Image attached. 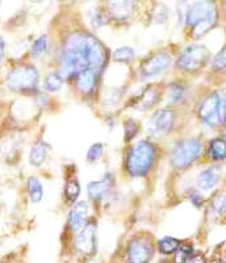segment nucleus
Segmentation results:
<instances>
[{"label": "nucleus", "instance_id": "obj_19", "mask_svg": "<svg viewBox=\"0 0 226 263\" xmlns=\"http://www.w3.org/2000/svg\"><path fill=\"white\" fill-rule=\"evenodd\" d=\"M27 192L28 197L32 203H41L44 199V185L41 180L36 177H30L27 180Z\"/></svg>", "mask_w": 226, "mask_h": 263}, {"label": "nucleus", "instance_id": "obj_9", "mask_svg": "<svg viewBox=\"0 0 226 263\" xmlns=\"http://www.w3.org/2000/svg\"><path fill=\"white\" fill-rule=\"evenodd\" d=\"M153 255H154V246L149 238L136 237V238H131L126 245V263H150Z\"/></svg>", "mask_w": 226, "mask_h": 263}, {"label": "nucleus", "instance_id": "obj_35", "mask_svg": "<svg viewBox=\"0 0 226 263\" xmlns=\"http://www.w3.org/2000/svg\"><path fill=\"white\" fill-rule=\"evenodd\" d=\"M212 263H226V260L222 259V258H217V259H214Z\"/></svg>", "mask_w": 226, "mask_h": 263}, {"label": "nucleus", "instance_id": "obj_23", "mask_svg": "<svg viewBox=\"0 0 226 263\" xmlns=\"http://www.w3.org/2000/svg\"><path fill=\"white\" fill-rule=\"evenodd\" d=\"M63 79L62 75L60 74V71H51L46 75V78L44 81V90L46 92H58V91L62 88L63 86Z\"/></svg>", "mask_w": 226, "mask_h": 263}, {"label": "nucleus", "instance_id": "obj_30", "mask_svg": "<svg viewBox=\"0 0 226 263\" xmlns=\"http://www.w3.org/2000/svg\"><path fill=\"white\" fill-rule=\"evenodd\" d=\"M107 23V16L104 15V12H101L100 9H95L91 15V24L93 27L99 28L101 25H104Z\"/></svg>", "mask_w": 226, "mask_h": 263}, {"label": "nucleus", "instance_id": "obj_34", "mask_svg": "<svg viewBox=\"0 0 226 263\" xmlns=\"http://www.w3.org/2000/svg\"><path fill=\"white\" fill-rule=\"evenodd\" d=\"M221 211H222V213H223V215L226 216V196L223 197L222 204H221Z\"/></svg>", "mask_w": 226, "mask_h": 263}, {"label": "nucleus", "instance_id": "obj_18", "mask_svg": "<svg viewBox=\"0 0 226 263\" xmlns=\"http://www.w3.org/2000/svg\"><path fill=\"white\" fill-rule=\"evenodd\" d=\"M159 90L155 87H149L147 90L143 91L140 96L137 98V102L134 103V107L141 109V111H146L150 108L154 107L159 100Z\"/></svg>", "mask_w": 226, "mask_h": 263}, {"label": "nucleus", "instance_id": "obj_16", "mask_svg": "<svg viewBox=\"0 0 226 263\" xmlns=\"http://www.w3.org/2000/svg\"><path fill=\"white\" fill-rule=\"evenodd\" d=\"M221 180V168L217 166H211L202 170L199 174L196 179V184L200 191L202 192H211L217 187V184Z\"/></svg>", "mask_w": 226, "mask_h": 263}, {"label": "nucleus", "instance_id": "obj_37", "mask_svg": "<svg viewBox=\"0 0 226 263\" xmlns=\"http://www.w3.org/2000/svg\"><path fill=\"white\" fill-rule=\"evenodd\" d=\"M161 263H173V262H170V260H163V262H161Z\"/></svg>", "mask_w": 226, "mask_h": 263}, {"label": "nucleus", "instance_id": "obj_36", "mask_svg": "<svg viewBox=\"0 0 226 263\" xmlns=\"http://www.w3.org/2000/svg\"><path fill=\"white\" fill-rule=\"evenodd\" d=\"M223 112H225V119H226V96L223 99Z\"/></svg>", "mask_w": 226, "mask_h": 263}, {"label": "nucleus", "instance_id": "obj_10", "mask_svg": "<svg viewBox=\"0 0 226 263\" xmlns=\"http://www.w3.org/2000/svg\"><path fill=\"white\" fill-rule=\"evenodd\" d=\"M175 125V114L170 108H163L154 112L149 121V133L155 137H163L171 133Z\"/></svg>", "mask_w": 226, "mask_h": 263}, {"label": "nucleus", "instance_id": "obj_31", "mask_svg": "<svg viewBox=\"0 0 226 263\" xmlns=\"http://www.w3.org/2000/svg\"><path fill=\"white\" fill-rule=\"evenodd\" d=\"M190 200L191 203L194 204V206H196V208H200V206L202 205V203H204L201 195H200L199 192H192V194L190 195Z\"/></svg>", "mask_w": 226, "mask_h": 263}, {"label": "nucleus", "instance_id": "obj_27", "mask_svg": "<svg viewBox=\"0 0 226 263\" xmlns=\"http://www.w3.org/2000/svg\"><path fill=\"white\" fill-rule=\"evenodd\" d=\"M103 154H104V145L101 142H95L89 146L88 152H87V161L91 163L98 162L103 157Z\"/></svg>", "mask_w": 226, "mask_h": 263}, {"label": "nucleus", "instance_id": "obj_38", "mask_svg": "<svg viewBox=\"0 0 226 263\" xmlns=\"http://www.w3.org/2000/svg\"><path fill=\"white\" fill-rule=\"evenodd\" d=\"M223 132H225V137H226V124H225V126H223Z\"/></svg>", "mask_w": 226, "mask_h": 263}, {"label": "nucleus", "instance_id": "obj_22", "mask_svg": "<svg viewBox=\"0 0 226 263\" xmlns=\"http://www.w3.org/2000/svg\"><path fill=\"white\" fill-rule=\"evenodd\" d=\"M182 243H183L182 241L178 238H175V237L166 236L158 241L157 248H158V251H159L161 254L171 255V254H175Z\"/></svg>", "mask_w": 226, "mask_h": 263}, {"label": "nucleus", "instance_id": "obj_13", "mask_svg": "<svg viewBox=\"0 0 226 263\" xmlns=\"http://www.w3.org/2000/svg\"><path fill=\"white\" fill-rule=\"evenodd\" d=\"M113 185H115V177L110 173H107L100 179L88 183V185H87V194H88V197L91 200L99 203V201L104 200L105 197L109 195Z\"/></svg>", "mask_w": 226, "mask_h": 263}, {"label": "nucleus", "instance_id": "obj_14", "mask_svg": "<svg viewBox=\"0 0 226 263\" xmlns=\"http://www.w3.org/2000/svg\"><path fill=\"white\" fill-rule=\"evenodd\" d=\"M137 9V0H108V15L117 21H126L133 17Z\"/></svg>", "mask_w": 226, "mask_h": 263}, {"label": "nucleus", "instance_id": "obj_8", "mask_svg": "<svg viewBox=\"0 0 226 263\" xmlns=\"http://www.w3.org/2000/svg\"><path fill=\"white\" fill-rule=\"evenodd\" d=\"M96 248H98L96 224L92 221H87L81 229L75 232L74 249L82 257L91 258L95 255Z\"/></svg>", "mask_w": 226, "mask_h": 263}, {"label": "nucleus", "instance_id": "obj_25", "mask_svg": "<svg viewBox=\"0 0 226 263\" xmlns=\"http://www.w3.org/2000/svg\"><path fill=\"white\" fill-rule=\"evenodd\" d=\"M81 195V185L75 178L67 180L65 185V197L69 203L74 204L78 200V197Z\"/></svg>", "mask_w": 226, "mask_h": 263}, {"label": "nucleus", "instance_id": "obj_20", "mask_svg": "<svg viewBox=\"0 0 226 263\" xmlns=\"http://www.w3.org/2000/svg\"><path fill=\"white\" fill-rule=\"evenodd\" d=\"M49 48V39L46 34H41L37 37L34 41L32 42V45L29 48V57L30 60L37 61L42 58L45 54L48 53Z\"/></svg>", "mask_w": 226, "mask_h": 263}, {"label": "nucleus", "instance_id": "obj_40", "mask_svg": "<svg viewBox=\"0 0 226 263\" xmlns=\"http://www.w3.org/2000/svg\"><path fill=\"white\" fill-rule=\"evenodd\" d=\"M88 263H99V262H96V260H91V262H88Z\"/></svg>", "mask_w": 226, "mask_h": 263}, {"label": "nucleus", "instance_id": "obj_24", "mask_svg": "<svg viewBox=\"0 0 226 263\" xmlns=\"http://www.w3.org/2000/svg\"><path fill=\"white\" fill-rule=\"evenodd\" d=\"M185 88L180 83H173L167 90V105H176L184 98Z\"/></svg>", "mask_w": 226, "mask_h": 263}, {"label": "nucleus", "instance_id": "obj_33", "mask_svg": "<svg viewBox=\"0 0 226 263\" xmlns=\"http://www.w3.org/2000/svg\"><path fill=\"white\" fill-rule=\"evenodd\" d=\"M184 263H206L205 260H204V258H201L200 255H196L195 254L194 257H191L190 259L185 260Z\"/></svg>", "mask_w": 226, "mask_h": 263}, {"label": "nucleus", "instance_id": "obj_29", "mask_svg": "<svg viewBox=\"0 0 226 263\" xmlns=\"http://www.w3.org/2000/svg\"><path fill=\"white\" fill-rule=\"evenodd\" d=\"M138 130H140V125L136 120H128L125 121V140L130 141L137 136Z\"/></svg>", "mask_w": 226, "mask_h": 263}, {"label": "nucleus", "instance_id": "obj_2", "mask_svg": "<svg viewBox=\"0 0 226 263\" xmlns=\"http://www.w3.org/2000/svg\"><path fill=\"white\" fill-rule=\"evenodd\" d=\"M217 21L218 11L213 0H199L188 9L185 15V25L191 29L195 40L202 39L211 32Z\"/></svg>", "mask_w": 226, "mask_h": 263}, {"label": "nucleus", "instance_id": "obj_17", "mask_svg": "<svg viewBox=\"0 0 226 263\" xmlns=\"http://www.w3.org/2000/svg\"><path fill=\"white\" fill-rule=\"evenodd\" d=\"M49 152H50V146H49L48 142L37 141L36 144L32 146V149H30L29 156H28V162L33 167H40L48 158Z\"/></svg>", "mask_w": 226, "mask_h": 263}, {"label": "nucleus", "instance_id": "obj_12", "mask_svg": "<svg viewBox=\"0 0 226 263\" xmlns=\"http://www.w3.org/2000/svg\"><path fill=\"white\" fill-rule=\"evenodd\" d=\"M101 72H103L101 70L96 69H87L79 72L74 81L77 84V90L86 98H91L95 95L99 90Z\"/></svg>", "mask_w": 226, "mask_h": 263}, {"label": "nucleus", "instance_id": "obj_11", "mask_svg": "<svg viewBox=\"0 0 226 263\" xmlns=\"http://www.w3.org/2000/svg\"><path fill=\"white\" fill-rule=\"evenodd\" d=\"M171 65V57L166 51H158L152 57L145 60L140 67V74L142 79L157 78L158 75L163 74Z\"/></svg>", "mask_w": 226, "mask_h": 263}, {"label": "nucleus", "instance_id": "obj_28", "mask_svg": "<svg viewBox=\"0 0 226 263\" xmlns=\"http://www.w3.org/2000/svg\"><path fill=\"white\" fill-rule=\"evenodd\" d=\"M212 69L214 71H225L226 70V48L218 51L212 60Z\"/></svg>", "mask_w": 226, "mask_h": 263}, {"label": "nucleus", "instance_id": "obj_7", "mask_svg": "<svg viewBox=\"0 0 226 263\" xmlns=\"http://www.w3.org/2000/svg\"><path fill=\"white\" fill-rule=\"evenodd\" d=\"M209 60V50L206 46L194 44L190 45L180 53V55L176 60V67L179 70L187 72L199 71L201 67L205 66Z\"/></svg>", "mask_w": 226, "mask_h": 263}, {"label": "nucleus", "instance_id": "obj_6", "mask_svg": "<svg viewBox=\"0 0 226 263\" xmlns=\"http://www.w3.org/2000/svg\"><path fill=\"white\" fill-rule=\"evenodd\" d=\"M199 117L204 124L216 128L225 121L223 100L217 91L209 93L199 107Z\"/></svg>", "mask_w": 226, "mask_h": 263}, {"label": "nucleus", "instance_id": "obj_21", "mask_svg": "<svg viewBox=\"0 0 226 263\" xmlns=\"http://www.w3.org/2000/svg\"><path fill=\"white\" fill-rule=\"evenodd\" d=\"M209 158L213 161H223L226 158V140L225 138H213L208 146Z\"/></svg>", "mask_w": 226, "mask_h": 263}, {"label": "nucleus", "instance_id": "obj_32", "mask_svg": "<svg viewBox=\"0 0 226 263\" xmlns=\"http://www.w3.org/2000/svg\"><path fill=\"white\" fill-rule=\"evenodd\" d=\"M4 55H6V40L0 34V69H2V63H3Z\"/></svg>", "mask_w": 226, "mask_h": 263}, {"label": "nucleus", "instance_id": "obj_39", "mask_svg": "<svg viewBox=\"0 0 226 263\" xmlns=\"http://www.w3.org/2000/svg\"><path fill=\"white\" fill-rule=\"evenodd\" d=\"M32 2H36V3H39V2H42V0H32Z\"/></svg>", "mask_w": 226, "mask_h": 263}, {"label": "nucleus", "instance_id": "obj_1", "mask_svg": "<svg viewBox=\"0 0 226 263\" xmlns=\"http://www.w3.org/2000/svg\"><path fill=\"white\" fill-rule=\"evenodd\" d=\"M109 54L100 40L89 33H72L63 44L60 57V74L65 81H75L87 69H104Z\"/></svg>", "mask_w": 226, "mask_h": 263}, {"label": "nucleus", "instance_id": "obj_26", "mask_svg": "<svg viewBox=\"0 0 226 263\" xmlns=\"http://www.w3.org/2000/svg\"><path fill=\"white\" fill-rule=\"evenodd\" d=\"M136 53L130 46H120L113 51V61L120 63H129L134 60Z\"/></svg>", "mask_w": 226, "mask_h": 263}, {"label": "nucleus", "instance_id": "obj_15", "mask_svg": "<svg viewBox=\"0 0 226 263\" xmlns=\"http://www.w3.org/2000/svg\"><path fill=\"white\" fill-rule=\"evenodd\" d=\"M88 212L89 206L86 201H77L72 204L67 213V227L72 233H75L86 224L88 220Z\"/></svg>", "mask_w": 226, "mask_h": 263}, {"label": "nucleus", "instance_id": "obj_4", "mask_svg": "<svg viewBox=\"0 0 226 263\" xmlns=\"http://www.w3.org/2000/svg\"><path fill=\"white\" fill-rule=\"evenodd\" d=\"M157 158V147L149 141H140L126 153L125 168L133 178L146 177Z\"/></svg>", "mask_w": 226, "mask_h": 263}, {"label": "nucleus", "instance_id": "obj_5", "mask_svg": "<svg viewBox=\"0 0 226 263\" xmlns=\"http://www.w3.org/2000/svg\"><path fill=\"white\" fill-rule=\"evenodd\" d=\"M201 153L202 144L199 138H185L174 146L170 156V164L176 170H185L200 158Z\"/></svg>", "mask_w": 226, "mask_h": 263}, {"label": "nucleus", "instance_id": "obj_3", "mask_svg": "<svg viewBox=\"0 0 226 263\" xmlns=\"http://www.w3.org/2000/svg\"><path fill=\"white\" fill-rule=\"evenodd\" d=\"M40 82V72L32 63H17L7 72L4 86L13 93H36Z\"/></svg>", "mask_w": 226, "mask_h": 263}]
</instances>
